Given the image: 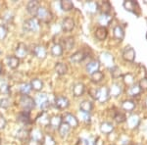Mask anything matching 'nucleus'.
Listing matches in <instances>:
<instances>
[{
    "mask_svg": "<svg viewBox=\"0 0 147 145\" xmlns=\"http://www.w3.org/2000/svg\"><path fill=\"white\" fill-rule=\"evenodd\" d=\"M97 93H98V88H90L89 89V94L94 100H96L97 98Z\"/></svg>",
    "mask_w": 147,
    "mask_h": 145,
    "instance_id": "3c124183",
    "label": "nucleus"
},
{
    "mask_svg": "<svg viewBox=\"0 0 147 145\" xmlns=\"http://www.w3.org/2000/svg\"><path fill=\"white\" fill-rule=\"evenodd\" d=\"M36 17L38 20L44 23H49L53 19V15L48 9H46L45 7H39L38 11H37Z\"/></svg>",
    "mask_w": 147,
    "mask_h": 145,
    "instance_id": "f03ea898",
    "label": "nucleus"
},
{
    "mask_svg": "<svg viewBox=\"0 0 147 145\" xmlns=\"http://www.w3.org/2000/svg\"><path fill=\"white\" fill-rule=\"evenodd\" d=\"M28 136H30V132L26 129V128H21L17 132V137L20 140H23V141L27 139Z\"/></svg>",
    "mask_w": 147,
    "mask_h": 145,
    "instance_id": "79ce46f5",
    "label": "nucleus"
},
{
    "mask_svg": "<svg viewBox=\"0 0 147 145\" xmlns=\"http://www.w3.org/2000/svg\"><path fill=\"white\" fill-rule=\"evenodd\" d=\"M7 28L4 25H0V40L4 39L7 36Z\"/></svg>",
    "mask_w": 147,
    "mask_h": 145,
    "instance_id": "de8ad7c7",
    "label": "nucleus"
},
{
    "mask_svg": "<svg viewBox=\"0 0 147 145\" xmlns=\"http://www.w3.org/2000/svg\"><path fill=\"white\" fill-rule=\"evenodd\" d=\"M99 68H100V61L93 60V61L89 62L86 65V72L92 75V74H94L95 72H98Z\"/></svg>",
    "mask_w": 147,
    "mask_h": 145,
    "instance_id": "a211bd4d",
    "label": "nucleus"
},
{
    "mask_svg": "<svg viewBox=\"0 0 147 145\" xmlns=\"http://www.w3.org/2000/svg\"><path fill=\"white\" fill-rule=\"evenodd\" d=\"M28 145H42V142L41 141H37V140H34V139L30 138L28 141Z\"/></svg>",
    "mask_w": 147,
    "mask_h": 145,
    "instance_id": "4d7b16f0",
    "label": "nucleus"
},
{
    "mask_svg": "<svg viewBox=\"0 0 147 145\" xmlns=\"http://www.w3.org/2000/svg\"><path fill=\"white\" fill-rule=\"evenodd\" d=\"M0 92L2 94H8L10 92V87L7 84H2L0 85Z\"/></svg>",
    "mask_w": 147,
    "mask_h": 145,
    "instance_id": "09e8293b",
    "label": "nucleus"
},
{
    "mask_svg": "<svg viewBox=\"0 0 147 145\" xmlns=\"http://www.w3.org/2000/svg\"><path fill=\"white\" fill-rule=\"evenodd\" d=\"M136 102L134 100H130V99H127V100H125L124 102L122 103V109L125 110V112H132L136 108Z\"/></svg>",
    "mask_w": 147,
    "mask_h": 145,
    "instance_id": "5701e85b",
    "label": "nucleus"
},
{
    "mask_svg": "<svg viewBox=\"0 0 147 145\" xmlns=\"http://www.w3.org/2000/svg\"><path fill=\"white\" fill-rule=\"evenodd\" d=\"M17 120L23 123H30V112H26V111L21 112L18 115Z\"/></svg>",
    "mask_w": 147,
    "mask_h": 145,
    "instance_id": "c9c22d12",
    "label": "nucleus"
},
{
    "mask_svg": "<svg viewBox=\"0 0 147 145\" xmlns=\"http://www.w3.org/2000/svg\"><path fill=\"white\" fill-rule=\"evenodd\" d=\"M7 61H8V66L11 69H17L20 65V59L17 58L16 56H9L7 58Z\"/></svg>",
    "mask_w": 147,
    "mask_h": 145,
    "instance_id": "473e14b6",
    "label": "nucleus"
},
{
    "mask_svg": "<svg viewBox=\"0 0 147 145\" xmlns=\"http://www.w3.org/2000/svg\"><path fill=\"white\" fill-rule=\"evenodd\" d=\"M75 46V38L73 36L66 37L65 39H63V48H65L66 50H71L73 49V47Z\"/></svg>",
    "mask_w": 147,
    "mask_h": 145,
    "instance_id": "2f4dec72",
    "label": "nucleus"
},
{
    "mask_svg": "<svg viewBox=\"0 0 147 145\" xmlns=\"http://www.w3.org/2000/svg\"><path fill=\"white\" fill-rule=\"evenodd\" d=\"M114 130V125L109 122H104L100 125V132L104 134H110Z\"/></svg>",
    "mask_w": 147,
    "mask_h": 145,
    "instance_id": "a878e982",
    "label": "nucleus"
},
{
    "mask_svg": "<svg viewBox=\"0 0 147 145\" xmlns=\"http://www.w3.org/2000/svg\"><path fill=\"white\" fill-rule=\"evenodd\" d=\"M80 117H82V120L84 121V122H89L90 121V116H89V114H86V113H82L80 114Z\"/></svg>",
    "mask_w": 147,
    "mask_h": 145,
    "instance_id": "864d4df0",
    "label": "nucleus"
},
{
    "mask_svg": "<svg viewBox=\"0 0 147 145\" xmlns=\"http://www.w3.org/2000/svg\"><path fill=\"white\" fill-rule=\"evenodd\" d=\"M80 108L82 110V113H86V114H89L93 108V104H92L91 101H88V100H84L80 103Z\"/></svg>",
    "mask_w": 147,
    "mask_h": 145,
    "instance_id": "bb28decb",
    "label": "nucleus"
},
{
    "mask_svg": "<svg viewBox=\"0 0 147 145\" xmlns=\"http://www.w3.org/2000/svg\"><path fill=\"white\" fill-rule=\"evenodd\" d=\"M123 92V87L122 85L118 82H114L112 84L110 87H109V94L110 96H113V97H118L122 94Z\"/></svg>",
    "mask_w": 147,
    "mask_h": 145,
    "instance_id": "f8f14e48",
    "label": "nucleus"
},
{
    "mask_svg": "<svg viewBox=\"0 0 147 145\" xmlns=\"http://www.w3.org/2000/svg\"><path fill=\"white\" fill-rule=\"evenodd\" d=\"M34 102L37 106H39L40 108L44 111L47 110V109L50 107V102H49L48 96H47L45 93H40L37 95Z\"/></svg>",
    "mask_w": 147,
    "mask_h": 145,
    "instance_id": "20e7f679",
    "label": "nucleus"
},
{
    "mask_svg": "<svg viewBox=\"0 0 147 145\" xmlns=\"http://www.w3.org/2000/svg\"><path fill=\"white\" fill-rule=\"evenodd\" d=\"M91 76V80L92 82H94V84H98V82H100L104 78V74L102 72H95L94 74H92Z\"/></svg>",
    "mask_w": 147,
    "mask_h": 145,
    "instance_id": "ea45409f",
    "label": "nucleus"
},
{
    "mask_svg": "<svg viewBox=\"0 0 147 145\" xmlns=\"http://www.w3.org/2000/svg\"><path fill=\"white\" fill-rule=\"evenodd\" d=\"M110 98V94H109V88L106 86L102 87V88L98 89V93H97L96 100L99 101L100 103H105Z\"/></svg>",
    "mask_w": 147,
    "mask_h": 145,
    "instance_id": "423d86ee",
    "label": "nucleus"
},
{
    "mask_svg": "<svg viewBox=\"0 0 147 145\" xmlns=\"http://www.w3.org/2000/svg\"><path fill=\"white\" fill-rule=\"evenodd\" d=\"M145 105H146V107H147V99L145 100Z\"/></svg>",
    "mask_w": 147,
    "mask_h": 145,
    "instance_id": "bf43d9fd",
    "label": "nucleus"
},
{
    "mask_svg": "<svg viewBox=\"0 0 147 145\" xmlns=\"http://www.w3.org/2000/svg\"><path fill=\"white\" fill-rule=\"evenodd\" d=\"M96 3H97V9L101 11V14H110V11L112 9L110 2L100 1V2H96Z\"/></svg>",
    "mask_w": 147,
    "mask_h": 145,
    "instance_id": "dca6fc26",
    "label": "nucleus"
},
{
    "mask_svg": "<svg viewBox=\"0 0 147 145\" xmlns=\"http://www.w3.org/2000/svg\"><path fill=\"white\" fill-rule=\"evenodd\" d=\"M30 86H32V89L35 90V91H39L43 88V82L39 78H34L30 82Z\"/></svg>",
    "mask_w": 147,
    "mask_h": 145,
    "instance_id": "72a5a7b5",
    "label": "nucleus"
},
{
    "mask_svg": "<svg viewBox=\"0 0 147 145\" xmlns=\"http://www.w3.org/2000/svg\"><path fill=\"white\" fill-rule=\"evenodd\" d=\"M6 127V119L2 115H0V130Z\"/></svg>",
    "mask_w": 147,
    "mask_h": 145,
    "instance_id": "603ef678",
    "label": "nucleus"
},
{
    "mask_svg": "<svg viewBox=\"0 0 147 145\" xmlns=\"http://www.w3.org/2000/svg\"><path fill=\"white\" fill-rule=\"evenodd\" d=\"M111 145H115V144H111Z\"/></svg>",
    "mask_w": 147,
    "mask_h": 145,
    "instance_id": "680f3d73",
    "label": "nucleus"
},
{
    "mask_svg": "<svg viewBox=\"0 0 147 145\" xmlns=\"http://www.w3.org/2000/svg\"><path fill=\"white\" fill-rule=\"evenodd\" d=\"M60 7L63 11L68 12V11H71L74 8V4L70 0H62V1L60 2Z\"/></svg>",
    "mask_w": 147,
    "mask_h": 145,
    "instance_id": "e433bc0d",
    "label": "nucleus"
},
{
    "mask_svg": "<svg viewBox=\"0 0 147 145\" xmlns=\"http://www.w3.org/2000/svg\"><path fill=\"white\" fill-rule=\"evenodd\" d=\"M55 106L58 109H61V110H64V109H67L69 106H70V101L67 97L65 96H57L55 98Z\"/></svg>",
    "mask_w": 147,
    "mask_h": 145,
    "instance_id": "0eeeda50",
    "label": "nucleus"
},
{
    "mask_svg": "<svg viewBox=\"0 0 147 145\" xmlns=\"http://www.w3.org/2000/svg\"><path fill=\"white\" fill-rule=\"evenodd\" d=\"M19 89H20V92L23 95H28L30 92V90H32V86H30V84H21Z\"/></svg>",
    "mask_w": 147,
    "mask_h": 145,
    "instance_id": "c03bdc74",
    "label": "nucleus"
},
{
    "mask_svg": "<svg viewBox=\"0 0 147 145\" xmlns=\"http://www.w3.org/2000/svg\"><path fill=\"white\" fill-rule=\"evenodd\" d=\"M51 53H52V55L55 56V57L62 56V54H63V47H62V45L59 44V43L54 44L53 46H52V48H51Z\"/></svg>",
    "mask_w": 147,
    "mask_h": 145,
    "instance_id": "f704fd0d",
    "label": "nucleus"
},
{
    "mask_svg": "<svg viewBox=\"0 0 147 145\" xmlns=\"http://www.w3.org/2000/svg\"><path fill=\"white\" fill-rule=\"evenodd\" d=\"M63 118H64L63 120L65 121V123H68L71 127V128L78 127V125H79V120H78L77 117H75L73 114L67 113V114H65V116H64Z\"/></svg>",
    "mask_w": 147,
    "mask_h": 145,
    "instance_id": "1a4fd4ad",
    "label": "nucleus"
},
{
    "mask_svg": "<svg viewBox=\"0 0 147 145\" xmlns=\"http://www.w3.org/2000/svg\"><path fill=\"white\" fill-rule=\"evenodd\" d=\"M113 34H114V37H115L117 40H119V41H122L123 39H124L125 37V30L124 28H123L121 26H116L115 28H114L113 30Z\"/></svg>",
    "mask_w": 147,
    "mask_h": 145,
    "instance_id": "412c9836",
    "label": "nucleus"
},
{
    "mask_svg": "<svg viewBox=\"0 0 147 145\" xmlns=\"http://www.w3.org/2000/svg\"><path fill=\"white\" fill-rule=\"evenodd\" d=\"M141 91L142 90L140 89V87H139L138 84H132L131 86H129V90H127V93L131 97H137L141 93Z\"/></svg>",
    "mask_w": 147,
    "mask_h": 145,
    "instance_id": "c85d7f7f",
    "label": "nucleus"
},
{
    "mask_svg": "<svg viewBox=\"0 0 147 145\" xmlns=\"http://www.w3.org/2000/svg\"><path fill=\"white\" fill-rule=\"evenodd\" d=\"M123 58L127 62H134L136 59V51L132 47H125L123 50Z\"/></svg>",
    "mask_w": 147,
    "mask_h": 145,
    "instance_id": "6e6552de",
    "label": "nucleus"
},
{
    "mask_svg": "<svg viewBox=\"0 0 147 145\" xmlns=\"http://www.w3.org/2000/svg\"><path fill=\"white\" fill-rule=\"evenodd\" d=\"M55 72L57 73V75L59 76H63L65 74H67L68 72V67L65 63H62V62H58L55 65Z\"/></svg>",
    "mask_w": 147,
    "mask_h": 145,
    "instance_id": "cd10ccee",
    "label": "nucleus"
},
{
    "mask_svg": "<svg viewBox=\"0 0 147 145\" xmlns=\"http://www.w3.org/2000/svg\"><path fill=\"white\" fill-rule=\"evenodd\" d=\"M110 73L111 76L114 78H123V73L121 71V69L118 67V66H114L110 69Z\"/></svg>",
    "mask_w": 147,
    "mask_h": 145,
    "instance_id": "58836bf2",
    "label": "nucleus"
},
{
    "mask_svg": "<svg viewBox=\"0 0 147 145\" xmlns=\"http://www.w3.org/2000/svg\"><path fill=\"white\" fill-rule=\"evenodd\" d=\"M108 32H107V28H104V27H98L96 28L95 30V37L98 40H105L106 37H107Z\"/></svg>",
    "mask_w": 147,
    "mask_h": 145,
    "instance_id": "4be33fe9",
    "label": "nucleus"
},
{
    "mask_svg": "<svg viewBox=\"0 0 147 145\" xmlns=\"http://www.w3.org/2000/svg\"><path fill=\"white\" fill-rule=\"evenodd\" d=\"M123 80H124L125 84L127 85V86H131L132 84H134V75H131L129 73L123 75Z\"/></svg>",
    "mask_w": 147,
    "mask_h": 145,
    "instance_id": "4c0bfd02",
    "label": "nucleus"
},
{
    "mask_svg": "<svg viewBox=\"0 0 147 145\" xmlns=\"http://www.w3.org/2000/svg\"><path fill=\"white\" fill-rule=\"evenodd\" d=\"M58 130H59V134H60L61 136H62V137H66L69 134H70L71 127L68 125V123H66L65 122H64V123H62L60 125V127H59Z\"/></svg>",
    "mask_w": 147,
    "mask_h": 145,
    "instance_id": "7c9ffc66",
    "label": "nucleus"
},
{
    "mask_svg": "<svg viewBox=\"0 0 147 145\" xmlns=\"http://www.w3.org/2000/svg\"><path fill=\"white\" fill-rule=\"evenodd\" d=\"M85 91V85L82 82H78L74 85L73 87V94L76 97H80L84 93Z\"/></svg>",
    "mask_w": 147,
    "mask_h": 145,
    "instance_id": "6ab92c4d",
    "label": "nucleus"
},
{
    "mask_svg": "<svg viewBox=\"0 0 147 145\" xmlns=\"http://www.w3.org/2000/svg\"><path fill=\"white\" fill-rule=\"evenodd\" d=\"M11 105V102L8 98H2L0 99V108L2 109H8Z\"/></svg>",
    "mask_w": 147,
    "mask_h": 145,
    "instance_id": "49530a36",
    "label": "nucleus"
},
{
    "mask_svg": "<svg viewBox=\"0 0 147 145\" xmlns=\"http://www.w3.org/2000/svg\"><path fill=\"white\" fill-rule=\"evenodd\" d=\"M77 145H89V141L87 139H84V138H80L79 140H78Z\"/></svg>",
    "mask_w": 147,
    "mask_h": 145,
    "instance_id": "6e6d98bb",
    "label": "nucleus"
},
{
    "mask_svg": "<svg viewBox=\"0 0 147 145\" xmlns=\"http://www.w3.org/2000/svg\"><path fill=\"white\" fill-rule=\"evenodd\" d=\"M127 127L129 128H136L139 125L140 123V118L138 117V115H130L129 118L127 119Z\"/></svg>",
    "mask_w": 147,
    "mask_h": 145,
    "instance_id": "2eb2a0df",
    "label": "nucleus"
},
{
    "mask_svg": "<svg viewBox=\"0 0 147 145\" xmlns=\"http://www.w3.org/2000/svg\"><path fill=\"white\" fill-rule=\"evenodd\" d=\"M136 145H140V144H136Z\"/></svg>",
    "mask_w": 147,
    "mask_h": 145,
    "instance_id": "052dcab7",
    "label": "nucleus"
},
{
    "mask_svg": "<svg viewBox=\"0 0 147 145\" xmlns=\"http://www.w3.org/2000/svg\"><path fill=\"white\" fill-rule=\"evenodd\" d=\"M61 27H62V30H64V32H72L74 28H75V21L70 17L65 18L62 21V25H61Z\"/></svg>",
    "mask_w": 147,
    "mask_h": 145,
    "instance_id": "9b49d317",
    "label": "nucleus"
},
{
    "mask_svg": "<svg viewBox=\"0 0 147 145\" xmlns=\"http://www.w3.org/2000/svg\"><path fill=\"white\" fill-rule=\"evenodd\" d=\"M23 28L26 32H37L39 28V23H38V21H37V19H35V18L28 19V20L25 21V23H24V25H23Z\"/></svg>",
    "mask_w": 147,
    "mask_h": 145,
    "instance_id": "7ed1b4c3",
    "label": "nucleus"
},
{
    "mask_svg": "<svg viewBox=\"0 0 147 145\" xmlns=\"http://www.w3.org/2000/svg\"><path fill=\"white\" fill-rule=\"evenodd\" d=\"M85 9L88 13H95V12L98 10L97 9V3L96 2H93V1H90V2H87L85 3Z\"/></svg>",
    "mask_w": 147,
    "mask_h": 145,
    "instance_id": "a19ab883",
    "label": "nucleus"
},
{
    "mask_svg": "<svg viewBox=\"0 0 147 145\" xmlns=\"http://www.w3.org/2000/svg\"><path fill=\"white\" fill-rule=\"evenodd\" d=\"M123 6L127 11L131 12V13H136L137 14V10L139 9L138 4L136 1H132V0H125L123 3Z\"/></svg>",
    "mask_w": 147,
    "mask_h": 145,
    "instance_id": "9d476101",
    "label": "nucleus"
},
{
    "mask_svg": "<svg viewBox=\"0 0 147 145\" xmlns=\"http://www.w3.org/2000/svg\"><path fill=\"white\" fill-rule=\"evenodd\" d=\"M39 3L38 1H30L27 5V11L28 12V14L32 16H36L37 11L39 9Z\"/></svg>",
    "mask_w": 147,
    "mask_h": 145,
    "instance_id": "f3484780",
    "label": "nucleus"
},
{
    "mask_svg": "<svg viewBox=\"0 0 147 145\" xmlns=\"http://www.w3.org/2000/svg\"><path fill=\"white\" fill-rule=\"evenodd\" d=\"M138 85L141 90H147V78H143L138 82Z\"/></svg>",
    "mask_w": 147,
    "mask_h": 145,
    "instance_id": "8fccbe9b",
    "label": "nucleus"
},
{
    "mask_svg": "<svg viewBox=\"0 0 147 145\" xmlns=\"http://www.w3.org/2000/svg\"><path fill=\"white\" fill-rule=\"evenodd\" d=\"M112 19H113V17L110 15V14H101V15L99 16L98 22L101 25V27L105 28V26H108L109 24L111 23Z\"/></svg>",
    "mask_w": 147,
    "mask_h": 145,
    "instance_id": "b1692460",
    "label": "nucleus"
},
{
    "mask_svg": "<svg viewBox=\"0 0 147 145\" xmlns=\"http://www.w3.org/2000/svg\"><path fill=\"white\" fill-rule=\"evenodd\" d=\"M62 120L63 119L61 116L54 115L50 118V120H49L48 122H49V125H50L53 128H59L60 125L62 123Z\"/></svg>",
    "mask_w": 147,
    "mask_h": 145,
    "instance_id": "393cba45",
    "label": "nucleus"
},
{
    "mask_svg": "<svg viewBox=\"0 0 147 145\" xmlns=\"http://www.w3.org/2000/svg\"><path fill=\"white\" fill-rule=\"evenodd\" d=\"M27 54H28L27 45L25 43H23V42L19 43L17 48H16V50H15V56L20 59V58H25V57L27 56Z\"/></svg>",
    "mask_w": 147,
    "mask_h": 145,
    "instance_id": "4468645a",
    "label": "nucleus"
},
{
    "mask_svg": "<svg viewBox=\"0 0 147 145\" xmlns=\"http://www.w3.org/2000/svg\"><path fill=\"white\" fill-rule=\"evenodd\" d=\"M42 141H43L42 142V144H44V145H56L55 140H54L53 137L49 134L44 135L43 140H42Z\"/></svg>",
    "mask_w": 147,
    "mask_h": 145,
    "instance_id": "a18cd8bd",
    "label": "nucleus"
},
{
    "mask_svg": "<svg viewBox=\"0 0 147 145\" xmlns=\"http://www.w3.org/2000/svg\"><path fill=\"white\" fill-rule=\"evenodd\" d=\"M4 20L7 21V22H11L13 20V14L10 13V12H7L5 15H4Z\"/></svg>",
    "mask_w": 147,
    "mask_h": 145,
    "instance_id": "5fc2aeb1",
    "label": "nucleus"
},
{
    "mask_svg": "<svg viewBox=\"0 0 147 145\" xmlns=\"http://www.w3.org/2000/svg\"><path fill=\"white\" fill-rule=\"evenodd\" d=\"M20 105L24 109V111L30 112L32 109L34 108L35 102L34 99L30 96H28V95H23L20 99Z\"/></svg>",
    "mask_w": 147,
    "mask_h": 145,
    "instance_id": "f257e3e1",
    "label": "nucleus"
},
{
    "mask_svg": "<svg viewBox=\"0 0 147 145\" xmlns=\"http://www.w3.org/2000/svg\"><path fill=\"white\" fill-rule=\"evenodd\" d=\"M0 53H1V51H0Z\"/></svg>",
    "mask_w": 147,
    "mask_h": 145,
    "instance_id": "e2e57ef3",
    "label": "nucleus"
},
{
    "mask_svg": "<svg viewBox=\"0 0 147 145\" xmlns=\"http://www.w3.org/2000/svg\"><path fill=\"white\" fill-rule=\"evenodd\" d=\"M100 61L108 69H111L112 67L115 66V65H114V57H113L112 54L108 53V52H104V53H101Z\"/></svg>",
    "mask_w": 147,
    "mask_h": 145,
    "instance_id": "39448f33",
    "label": "nucleus"
},
{
    "mask_svg": "<svg viewBox=\"0 0 147 145\" xmlns=\"http://www.w3.org/2000/svg\"><path fill=\"white\" fill-rule=\"evenodd\" d=\"M114 120H115L116 123H122L125 122L127 117H125V115L124 113H122V112H116V114L114 115Z\"/></svg>",
    "mask_w": 147,
    "mask_h": 145,
    "instance_id": "37998d69",
    "label": "nucleus"
},
{
    "mask_svg": "<svg viewBox=\"0 0 147 145\" xmlns=\"http://www.w3.org/2000/svg\"><path fill=\"white\" fill-rule=\"evenodd\" d=\"M30 136L32 139L37 140V141H42L44 135L40 129H38V128H34V129H32V132H30Z\"/></svg>",
    "mask_w": 147,
    "mask_h": 145,
    "instance_id": "c756f323",
    "label": "nucleus"
},
{
    "mask_svg": "<svg viewBox=\"0 0 147 145\" xmlns=\"http://www.w3.org/2000/svg\"><path fill=\"white\" fill-rule=\"evenodd\" d=\"M2 70H3V69H2V65L0 64V75H1V73H2Z\"/></svg>",
    "mask_w": 147,
    "mask_h": 145,
    "instance_id": "13d9d810",
    "label": "nucleus"
},
{
    "mask_svg": "<svg viewBox=\"0 0 147 145\" xmlns=\"http://www.w3.org/2000/svg\"><path fill=\"white\" fill-rule=\"evenodd\" d=\"M86 58V53L82 50V51H77L76 53H74L73 55H71L70 57V61L72 62L74 64H78V63H80Z\"/></svg>",
    "mask_w": 147,
    "mask_h": 145,
    "instance_id": "ddd939ff",
    "label": "nucleus"
},
{
    "mask_svg": "<svg viewBox=\"0 0 147 145\" xmlns=\"http://www.w3.org/2000/svg\"><path fill=\"white\" fill-rule=\"evenodd\" d=\"M34 54L38 59H44L46 57V49L42 45H36L34 48Z\"/></svg>",
    "mask_w": 147,
    "mask_h": 145,
    "instance_id": "aec40b11",
    "label": "nucleus"
}]
</instances>
